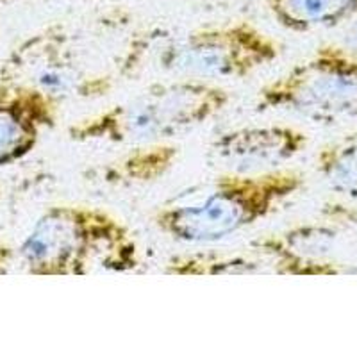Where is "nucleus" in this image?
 I'll list each match as a JSON object with an SVG mask.
<instances>
[{
	"label": "nucleus",
	"instance_id": "f257e3e1",
	"mask_svg": "<svg viewBox=\"0 0 357 357\" xmlns=\"http://www.w3.org/2000/svg\"><path fill=\"white\" fill-rule=\"evenodd\" d=\"M33 277H86L130 273L142 248L129 225L89 204H52L40 213L15 252Z\"/></svg>",
	"mask_w": 357,
	"mask_h": 357
},
{
	"label": "nucleus",
	"instance_id": "f03ea898",
	"mask_svg": "<svg viewBox=\"0 0 357 357\" xmlns=\"http://www.w3.org/2000/svg\"><path fill=\"white\" fill-rule=\"evenodd\" d=\"M304 186L305 175L289 167L261 174L223 172L167 200L152 223L178 243H218L270 218Z\"/></svg>",
	"mask_w": 357,
	"mask_h": 357
},
{
	"label": "nucleus",
	"instance_id": "7ed1b4c3",
	"mask_svg": "<svg viewBox=\"0 0 357 357\" xmlns=\"http://www.w3.org/2000/svg\"><path fill=\"white\" fill-rule=\"evenodd\" d=\"M231 104V91L216 82L177 79L152 82L138 95L70 123L73 143L146 145L199 129Z\"/></svg>",
	"mask_w": 357,
	"mask_h": 357
},
{
	"label": "nucleus",
	"instance_id": "20e7f679",
	"mask_svg": "<svg viewBox=\"0 0 357 357\" xmlns=\"http://www.w3.org/2000/svg\"><path fill=\"white\" fill-rule=\"evenodd\" d=\"M282 54L279 41L250 20L193 29L158 50V68L177 79L241 81L268 68Z\"/></svg>",
	"mask_w": 357,
	"mask_h": 357
},
{
	"label": "nucleus",
	"instance_id": "39448f33",
	"mask_svg": "<svg viewBox=\"0 0 357 357\" xmlns=\"http://www.w3.org/2000/svg\"><path fill=\"white\" fill-rule=\"evenodd\" d=\"M357 106V54L340 41H327L304 61L261 86L257 113H293L327 120Z\"/></svg>",
	"mask_w": 357,
	"mask_h": 357
},
{
	"label": "nucleus",
	"instance_id": "423d86ee",
	"mask_svg": "<svg viewBox=\"0 0 357 357\" xmlns=\"http://www.w3.org/2000/svg\"><path fill=\"white\" fill-rule=\"evenodd\" d=\"M6 77L27 82L65 104L66 100H98L113 91L111 73L88 65L72 34L52 24L17 43L0 65Z\"/></svg>",
	"mask_w": 357,
	"mask_h": 357
},
{
	"label": "nucleus",
	"instance_id": "0eeeda50",
	"mask_svg": "<svg viewBox=\"0 0 357 357\" xmlns=\"http://www.w3.org/2000/svg\"><path fill=\"white\" fill-rule=\"evenodd\" d=\"M337 232L324 223H298L254 240L250 257L241 256L243 273H273L280 277H331L349 272L334 257Z\"/></svg>",
	"mask_w": 357,
	"mask_h": 357
},
{
	"label": "nucleus",
	"instance_id": "6e6552de",
	"mask_svg": "<svg viewBox=\"0 0 357 357\" xmlns=\"http://www.w3.org/2000/svg\"><path fill=\"white\" fill-rule=\"evenodd\" d=\"M63 102L0 73V170L36 151L61 116Z\"/></svg>",
	"mask_w": 357,
	"mask_h": 357
},
{
	"label": "nucleus",
	"instance_id": "1a4fd4ad",
	"mask_svg": "<svg viewBox=\"0 0 357 357\" xmlns=\"http://www.w3.org/2000/svg\"><path fill=\"white\" fill-rule=\"evenodd\" d=\"M307 145V132L295 126H250L220 134L209 146V155L225 172L261 174L286 168Z\"/></svg>",
	"mask_w": 357,
	"mask_h": 357
},
{
	"label": "nucleus",
	"instance_id": "9d476101",
	"mask_svg": "<svg viewBox=\"0 0 357 357\" xmlns=\"http://www.w3.org/2000/svg\"><path fill=\"white\" fill-rule=\"evenodd\" d=\"M268 15L289 33L343 25L357 15V0H261Z\"/></svg>",
	"mask_w": 357,
	"mask_h": 357
},
{
	"label": "nucleus",
	"instance_id": "9b49d317",
	"mask_svg": "<svg viewBox=\"0 0 357 357\" xmlns=\"http://www.w3.org/2000/svg\"><path fill=\"white\" fill-rule=\"evenodd\" d=\"M178 149L167 143H146L132 149L127 155L106 168V183L138 184L155 181L167 174L177 161Z\"/></svg>",
	"mask_w": 357,
	"mask_h": 357
},
{
	"label": "nucleus",
	"instance_id": "f8f14e48",
	"mask_svg": "<svg viewBox=\"0 0 357 357\" xmlns=\"http://www.w3.org/2000/svg\"><path fill=\"white\" fill-rule=\"evenodd\" d=\"M314 165L334 191L357 200V130L321 146Z\"/></svg>",
	"mask_w": 357,
	"mask_h": 357
},
{
	"label": "nucleus",
	"instance_id": "ddd939ff",
	"mask_svg": "<svg viewBox=\"0 0 357 357\" xmlns=\"http://www.w3.org/2000/svg\"><path fill=\"white\" fill-rule=\"evenodd\" d=\"M341 45L345 49L352 50L354 54H357V15L350 22H347L345 29H343V34H341L340 40Z\"/></svg>",
	"mask_w": 357,
	"mask_h": 357
},
{
	"label": "nucleus",
	"instance_id": "4468645a",
	"mask_svg": "<svg viewBox=\"0 0 357 357\" xmlns=\"http://www.w3.org/2000/svg\"><path fill=\"white\" fill-rule=\"evenodd\" d=\"M81 2H127V0H81Z\"/></svg>",
	"mask_w": 357,
	"mask_h": 357
}]
</instances>
